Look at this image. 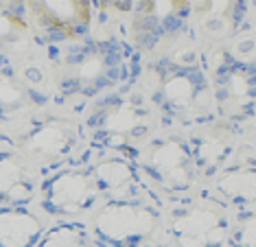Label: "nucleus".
Here are the masks:
<instances>
[{"mask_svg":"<svg viewBox=\"0 0 256 247\" xmlns=\"http://www.w3.org/2000/svg\"><path fill=\"white\" fill-rule=\"evenodd\" d=\"M44 57L50 70L55 94L79 114L86 105L123 84H136L144 55L125 31L88 33L79 40L46 44Z\"/></svg>","mask_w":256,"mask_h":247,"instance_id":"f257e3e1","label":"nucleus"},{"mask_svg":"<svg viewBox=\"0 0 256 247\" xmlns=\"http://www.w3.org/2000/svg\"><path fill=\"white\" fill-rule=\"evenodd\" d=\"M156 114L158 112L140 86L123 84L86 105L81 118L86 142L136 160L140 146L160 127Z\"/></svg>","mask_w":256,"mask_h":247,"instance_id":"f03ea898","label":"nucleus"},{"mask_svg":"<svg viewBox=\"0 0 256 247\" xmlns=\"http://www.w3.org/2000/svg\"><path fill=\"white\" fill-rule=\"evenodd\" d=\"M57 108V103H50L4 127L7 142L36 164L42 175L66 164L86 144L84 122L72 120L68 114H60Z\"/></svg>","mask_w":256,"mask_h":247,"instance_id":"7ed1b4c3","label":"nucleus"},{"mask_svg":"<svg viewBox=\"0 0 256 247\" xmlns=\"http://www.w3.org/2000/svg\"><path fill=\"white\" fill-rule=\"evenodd\" d=\"M138 170L151 190H160L166 199L184 195L197 184L202 170L195 164V154L188 138L180 132L151 136L140 146L136 158Z\"/></svg>","mask_w":256,"mask_h":247,"instance_id":"20e7f679","label":"nucleus"},{"mask_svg":"<svg viewBox=\"0 0 256 247\" xmlns=\"http://www.w3.org/2000/svg\"><path fill=\"white\" fill-rule=\"evenodd\" d=\"M164 228L160 199H110L92 214L90 230L94 245H142Z\"/></svg>","mask_w":256,"mask_h":247,"instance_id":"39448f33","label":"nucleus"},{"mask_svg":"<svg viewBox=\"0 0 256 247\" xmlns=\"http://www.w3.org/2000/svg\"><path fill=\"white\" fill-rule=\"evenodd\" d=\"M33 204L48 219H77L92 212L101 204V197L88 168L70 158L66 164L42 175Z\"/></svg>","mask_w":256,"mask_h":247,"instance_id":"423d86ee","label":"nucleus"},{"mask_svg":"<svg viewBox=\"0 0 256 247\" xmlns=\"http://www.w3.org/2000/svg\"><path fill=\"white\" fill-rule=\"evenodd\" d=\"M26 7L44 46L79 40L94 28L92 0H26Z\"/></svg>","mask_w":256,"mask_h":247,"instance_id":"0eeeda50","label":"nucleus"},{"mask_svg":"<svg viewBox=\"0 0 256 247\" xmlns=\"http://www.w3.org/2000/svg\"><path fill=\"white\" fill-rule=\"evenodd\" d=\"M55 103V92L31 86L16 62H0V127H9L31 112Z\"/></svg>","mask_w":256,"mask_h":247,"instance_id":"6e6552de","label":"nucleus"},{"mask_svg":"<svg viewBox=\"0 0 256 247\" xmlns=\"http://www.w3.org/2000/svg\"><path fill=\"white\" fill-rule=\"evenodd\" d=\"M44 48L28 16L26 0H0V62H22Z\"/></svg>","mask_w":256,"mask_h":247,"instance_id":"1a4fd4ad","label":"nucleus"},{"mask_svg":"<svg viewBox=\"0 0 256 247\" xmlns=\"http://www.w3.org/2000/svg\"><path fill=\"white\" fill-rule=\"evenodd\" d=\"M42 173L4 140L0 144V206L33 204Z\"/></svg>","mask_w":256,"mask_h":247,"instance_id":"9d476101","label":"nucleus"},{"mask_svg":"<svg viewBox=\"0 0 256 247\" xmlns=\"http://www.w3.org/2000/svg\"><path fill=\"white\" fill-rule=\"evenodd\" d=\"M46 219L36 204L0 206V245H40Z\"/></svg>","mask_w":256,"mask_h":247,"instance_id":"9b49d317","label":"nucleus"},{"mask_svg":"<svg viewBox=\"0 0 256 247\" xmlns=\"http://www.w3.org/2000/svg\"><path fill=\"white\" fill-rule=\"evenodd\" d=\"M40 245H94L88 223L74 219H55L40 238Z\"/></svg>","mask_w":256,"mask_h":247,"instance_id":"f8f14e48","label":"nucleus"},{"mask_svg":"<svg viewBox=\"0 0 256 247\" xmlns=\"http://www.w3.org/2000/svg\"><path fill=\"white\" fill-rule=\"evenodd\" d=\"M134 2L136 0H92L94 7V24L98 26H108L116 22V26H127L123 24V16H132Z\"/></svg>","mask_w":256,"mask_h":247,"instance_id":"ddd939ff","label":"nucleus"},{"mask_svg":"<svg viewBox=\"0 0 256 247\" xmlns=\"http://www.w3.org/2000/svg\"><path fill=\"white\" fill-rule=\"evenodd\" d=\"M4 140H7V136H4V129H2V127H0V144H2V142H4Z\"/></svg>","mask_w":256,"mask_h":247,"instance_id":"4468645a","label":"nucleus"}]
</instances>
